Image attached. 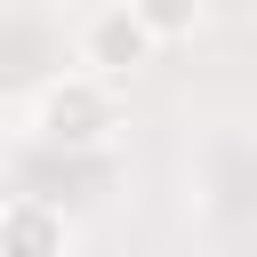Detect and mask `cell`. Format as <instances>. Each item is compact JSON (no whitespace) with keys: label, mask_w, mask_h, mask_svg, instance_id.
<instances>
[{"label":"cell","mask_w":257,"mask_h":257,"mask_svg":"<svg viewBox=\"0 0 257 257\" xmlns=\"http://www.w3.org/2000/svg\"><path fill=\"white\" fill-rule=\"evenodd\" d=\"M112 128V88L88 80V72H56L40 96H32V137L40 153H96Z\"/></svg>","instance_id":"1"},{"label":"cell","mask_w":257,"mask_h":257,"mask_svg":"<svg viewBox=\"0 0 257 257\" xmlns=\"http://www.w3.org/2000/svg\"><path fill=\"white\" fill-rule=\"evenodd\" d=\"M145 56H153V32H145L137 0H128V8H88V16H72V64H80L88 80H112V72H128V64H145Z\"/></svg>","instance_id":"2"},{"label":"cell","mask_w":257,"mask_h":257,"mask_svg":"<svg viewBox=\"0 0 257 257\" xmlns=\"http://www.w3.org/2000/svg\"><path fill=\"white\" fill-rule=\"evenodd\" d=\"M72 241V217L32 201V193H8L0 201V257H64Z\"/></svg>","instance_id":"3"}]
</instances>
